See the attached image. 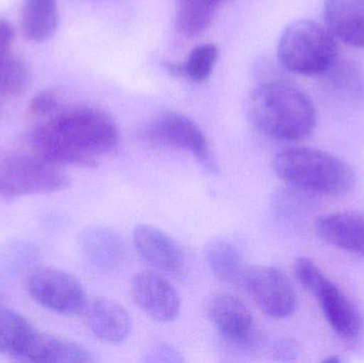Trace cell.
Here are the masks:
<instances>
[{"mask_svg": "<svg viewBox=\"0 0 364 363\" xmlns=\"http://www.w3.org/2000/svg\"><path fill=\"white\" fill-rule=\"evenodd\" d=\"M246 110L252 123L274 140L292 142L312 134L316 112L311 100L295 87L265 83L248 96Z\"/></svg>", "mask_w": 364, "mask_h": 363, "instance_id": "obj_1", "label": "cell"}, {"mask_svg": "<svg viewBox=\"0 0 364 363\" xmlns=\"http://www.w3.org/2000/svg\"><path fill=\"white\" fill-rule=\"evenodd\" d=\"M272 166L284 183L304 193L341 196L356 185V175L350 164L320 149H284L275 156Z\"/></svg>", "mask_w": 364, "mask_h": 363, "instance_id": "obj_2", "label": "cell"}, {"mask_svg": "<svg viewBox=\"0 0 364 363\" xmlns=\"http://www.w3.org/2000/svg\"><path fill=\"white\" fill-rule=\"evenodd\" d=\"M337 40L326 27L309 19L290 23L278 42V59L289 72L301 76H321L338 58Z\"/></svg>", "mask_w": 364, "mask_h": 363, "instance_id": "obj_3", "label": "cell"}, {"mask_svg": "<svg viewBox=\"0 0 364 363\" xmlns=\"http://www.w3.org/2000/svg\"><path fill=\"white\" fill-rule=\"evenodd\" d=\"M73 148L94 157L117 148L119 130L107 113L90 107H76L53 113L46 121Z\"/></svg>", "mask_w": 364, "mask_h": 363, "instance_id": "obj_4", "label": "cell"}, {"mask_svg": "<svg viewBox=\"0 0 364 363\" xmlns=\"http://www.w3.org/2000/svg\"><path fill=\"white\" fill-rule=\"evenodd\" d=\"M143 136L154 144L186 151L201 166L218 174V166L212 155L205 134L188 117L176 112H166L151 121L143 130Z\"/></svg>", "mask_w": 364, "mask_h": 363, "instance_id": "obj_5", "label": "cell"}, {"mask_svg": "<svg viewBox=\"0 0 364 363\" xmlns=\"http://www.w3.org/2000/svg\"><path fill=\"white\" fill-rule=\"evenodd\" d=\"M27 291L34 302L59 315H77L87 306L80 281L58 269L42 268L30 273Z\"/></svg>", "mask_w": 364, "mask_h": 363, "instance_id": "obj_6", "label": "cell"}, {"mask_svg": "<svg viewBox=\"0 0 364 363\" xmlns=\"http://www.w3.org/2000/svg\"><path fill=\"white\" fill-rule=\"evenodd\" d=\"M70 185V178L55 166L38 157L23 158L6 164L0 175V197L53 193L68 189Z\"/></svg>", "mask_w": 364, "mask_h": 363, "instance_id": "obj_7", "label": "cell"}, {"mask_svg": "<svg viewBox=\"0 0 364 363\" xmlns=\"http://www.w3.org/2000/svg\"><path fill=\"white\" fill-rule=\"evenodd\" d=\"M241 288L255 304L274 319H284L294 313L296 293L286 273L274 266H248Z\"/></svg>", "mask_w": 364, "mask_h": 363, "instance_id": "obj_8", "label": "cell"}, {"mask_svg": "<svg viewBox=\"0 0 364 363\" xmlns=\"http://www.w3.org/2000/svg\"><path fill=\"white\" fill-rule=\"evenodd\" d=\"M208 317L218 334L231 347L242 351H256L262 345L250 309L230 294H218L208 304Z\"/></svg>", "mask_w": 364, "mask_h": 363, "instance_id": "obj_9", "label": "cell"}, {"mask_svg": "<svg viewBox=\"0 0 364 363\" xmlns=\"http://www.w3.org/2000/svg\"><path fill=\"white\" fill-rule=\"evenodd\" d=\"M79 249L89 266L102 274H117L129 261L125 240L108 226H90L83 229L79 236Z\"/></svg>", "mask_w": 364, "mask_h": 363, "instance_id": "obj_10", "label": "cell"}, {"mask_svg": "<svg viewBox=\"0 0 364 363\" xmlns=\"http://www.w3.org/2000/svg\"><path fill=\"white\" fill-rule=\"evenodd\" d=\"M134 302L155 321L170 323L181 313V300L174 286L159 273L145 271L132 279Z\"/></svg>", "mask_w": 364, "mask_h": 363, "instance_id": "obj_11", "label": "cell"}, {"mask_svg": "<svg viewBox=\"0 0 364 363\" xmlns=\"http://www.w3.org/2000/svg\"><path fill=\"white\" fill-rule=\"evenodd\" d=\"M134 244L139 256L156 270L176 272L183 264L179 245L155 226L147 224L136 226L134 230Z\"/></svg>", "mask_w": 364, "mask_h": 363, "instance_id": "obj_12", "label": "cell"}, {"mask_svg": "<svg viewBox=\"0 0 364 363\" xmlns=\"http://www.w3.org/2000/svg\"><path fill=\"white\" fill-rule=\"evenodd\" d=\"M316 232L325 242L364 257L363 211H339L316 220Z\"/></svg>", "mask_w": 364, "mask_h": 363, "instance_id": "obj_13", "label": "cell"}, {"mask_svg": "<svg viewBox=\"0 0 364 363\" xmlns=\"http://www.w3.org/2000/svg\"><path fill=\"white\" fill-rule=\"evenodd\" d=\"M323 16L336 40L364 49V0H325Z\"/></svg>", "mask_w": 364, "mask_h": 363, "instance_id": "obj_14", "label": "cell"}, {"mask_svg": "<svg viewBox=\"0 0 364 363\" xmlns=\"http://www.w3.org/2000/svg\"><path fill=\"white\" fill-rule=\"evenodd\" d=\"M83 311L87 327L104 342L122 343L132 332V318L125 308L112 300L96 298L87 303Z\"/></svg>", "mask_w": 364, "mask_h": 363, "instance_id": "obj_15", "label": "cell"}, {"mask_svg": "<svg viewBox=\"0 0 364 363\" xmlns=\"http://www.w3.org/2000/svg\"><path fill=\"white\" fill-rule=\"evenodd\" d=\"M329 325L339 336L354 339L360 334L363 320L352 300L331 279L314 293Z\"/></svg>", "mask_w": 364, "mask_h": 363, "instance_id": "obj_16", "label": "cell"}, {"mask_svg": "<svg viewBox=\"0 0 364 363\" xmlns=\"http://www.w3.org/2000/svg\"><path fill=\"white\" fill-rule=\"evenodd\" d=\"M36 157L51 166H73L79 168H95L94 157L80 153L68 145L47 121L36 126L30 136Z\"/></svg>", "mask_w": 364, "mask_h": 363, "instance_id": "obj_17", "label": "cell"}, {"mask_svg": "<svg viewBox=\"0 0 364 363\" xmlns=\"http://www.w3.org/2000/svg\"><path fill=\"white\" fill-rule=\"evenodd\" d=\"M21 359L36 363H87L93 356L85 347L66 339L34 332Z\"/></svg>", "mask_w": 364, "mask_h": 363, "instance_id": "obj_18", "label": "cell"}, {"mask_svg": "<svg viewBox=\"0 0 364 363\" xmlns=\"http://www.w3.org/2000/svg\"><path fill=\"white\" fill-rule=\"evenodd\" d=\"M205 256L208 266L218 281L241 287L248 266L237 245L227 239L214 238L205 245Z\"/></svg>", "mask_w": 364, "mask_h": 363, "instance_id": "obj_19", "label": "cell"}, {"mask_svg": "<svg viewBox=\"0 0 364 363\" xmlns=\"http://www.w3.org/2000/svg\"><path fill=\"white\" fill-rule=\"evenodd\" d=\"M59 25L57 0H23L21 26L23 36L32 42H44Z\"/></svg>", "mask_w": 364, "mask_h": 363, "instance_id": "obj_20", "label": "cell"}, {"mask_svg": "<svg viewBox=\"0 0 364 363\" xmlns=\"http://www.w3.org/2000/svg\"><path fill=\"white\" fill-rule=\"evenodd\" d=\"M34 332L23 315L0 307V354L21 358Z\"/></svg>", "mask_w": 364, "mask_h": 363, "instance_id": "obj_21", "label": "cell"}, {"mask_svg": "<svg viewBox=\"0 0 364 363\" xmlns=\"http://www.w3.org/2000/svg\"><path fill=\"white\" fill-rule=\"evenodd\" d=\"M220 0H176V27L186 36L205 31L215 16Z\"/></svg>", "mask_w": 364, "mask_h": 363, "instance_id": "obj_22", "label": "cell"}, {"mask_svg": "<svg viewBox=\"0 0 364 363\" xmlns=\"http://www.w3.org/2000/svg\"><path fill=\"white\" fill-rule=\"evenodd\" d=\"M324 75L338 92L346 95L357 96L363 90V70L350 60L338 58L337 61Z\"/></svg>", "mask_w": 364, "mask_h": 363, "instance_id": "obj_23", "label": "cell"}, {"mask_svg": "<svg viewBox=\"0 0 364 363\" xmlns=\"http://www.w3.org/2000/svg\"><path fill=\"white\" fill-rule=\"evenodd\" d=\"M218 57V47L212 44L201 45L193 49L186 63L181 65V75L194 82L207 80L213 70Z\"/></svg>", "mask_w": 364, "mask_h": 363, "instance_id": "obj_24", "label": "cell"}, {"mask_svg": "<svg viewBox=\"0 0 364 363\" xmlns=\"http://www.w3.org/2000/svg\"><path fill=\"white\" fill-rule=\"evenodd\" d=\"M28 83V72L23 62L9 53L0 59V94L21 93Z\"/></svg>", "mask_w": 364, "mask_h": 363, "instance_id": "obj_25", "label": "cell"}, {"mask_svg": "<svg viewBox=\"0 0 364 363\" xmlns=\"http://www.w3.org/2000/svg\"><path fill=\"white\" fill-rule=\"evenodd\" d=\"M38 254L32 243L13 241L2 247L0 251V261L6 268L18 271L34 262Z\"/></svg>", "mask_w": 364, "mask_h": 363, "instance_id": "obj_26", "label": "cell"}, {"mask_svg": "<svg viewBox=\"0 0 364 363\" xmlns=\"http://www.w3.org/2000/svg\"><path fill=\"white\" fill-rule=\"evenodd\" d=\"M294 274L299 283L312 294L316 293L328 279L318 264L307 257H299L295 260Z\"/></svg>", "mask_w": 364, "mask_h": 363, "instance_id": "obj_27", "label": "cell"}, {"mask_svg": "<svg viewBox=\"0 0 364 363\" xmlns=\"http://www.w3.org/2000/svg\"><path fill=\"white\" fill-rule=\"evenodd\" d=\"M143 362H183L181 354L164 342H154L147 347Z\"/></svg>", "mask_w": 364, "mask_h": 363, "instance_id": "obj_28", "label": "cell"}, {"mask_svg": "<svg viewBox=\"0 0 364 363\" xmlns=\"http://www.w3.org/2000/svg\"><path fill=\"white\" fill-rule=\"evenodd\" d=\"M57 98L50 92L38 94L31 102V111L38 117H48L57 111Z\"/></svg>", "mask_w": 364, "mask_h": 363, "instance_id": "obj_29", "label": "cell"}, {"mask_svg": "<svg viewBox=\"0 0 364 363\" xmlns=\"http://www.w3.org/2000/svg\"><path fill=\"white\" fill-rule=\"evenodd\" d=\"M299 345L292 339L278 340L273 347V355L276 359L293 360L299 356Z\"/></svg>", "mask_w": 364, "mask_h": 363, "instance_id": "obj_30", "label": "cell"}, {"mask_svg": "<svg viewBox=\"0 0 364 363\" xmlns=\"http://www.w3.org/2000/svg\"><path fill=\"white\" fill-rule=\"evenodd\" d=\"M13 38H14V33L10 23L0 18V59L10 53Z\"/></svg>", "mask_w": 364, "mask_h": 363, "instance_id": "obj_31", "label": "cell"}]
</instances>
